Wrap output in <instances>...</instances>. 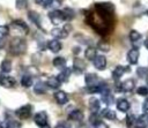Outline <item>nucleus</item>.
<instances>
[{
  "instance_id": "1",
  "label": "nucleus",
  "mask_w": 148,
  "mask_h": 128,
  "mask_svg": "<svg viewBox=\"0 0 148 128\" xmlns=\"http://www.w3.org/2000/svg\"><path fill=\"white\" fill-rule=\"evenodd\" d=\"M9 51L14 55H21L27 51V43L22 38H14L9 44Z\"/></svg>"
},
{
  "instance_id": "2",
  "label": "nucleus",
  "mask_w": 148,
  "mask_h": 128,
  "mask_svg": "<svg viewBox=\"0 0 148 128\" xmlns=\"http://www.w3.org/2000/svg\"><path fill=\"white\" fill-rule=\"evenodd\" d=\"M32 114V106L30 104H25L21 107H18L16 111H15V115L17 118H20L21 120H27L31 116Z\"/></svg>"
},
{
  "instance_id": "3",
  "label": "nucleus",
  "mask_w": 148,
  "mask_h": 128,
  "mask_svg": "<svg viewBox=\"0 0 148 128\" xmlns=\"http://www.w3.org/2000/svg\"><path fill=\"white\" fill-rule=\"evenodd\" d=\"M47 16H49V18L51 20V22H52L53 24H56V25H58V24H60L61 22L66 21L62 10L53 9V10H51V12L47 14Z\"/></svg>"
},
{
  "instance_id": "4",
  "label": "nucleus",
  "mask_w": 148,
  "mask_h": 128,
  "mask_svg": "<svg viewBox=\"0 0 148 128\" xmlns=\"http://www.w3.org/2000/svg\"><path fill=\"white\" fill-rule=\"evenodd\" d=\"M134 86H135V81L133 78H127L120 83V85L118 86V90L123 92H130L134 89Z\"/></svg>"
},
{
  "instance_id": "5",
  "label": "nucleus",
  "mask_w": 148,
  "mask_h": 128,
  "mask_svg": "<svg viewBox=\"0 0 148 128\" xmlns=\"http://www.w3.org/2000/svg\"><path fill=\"white\" fill-rule=\"evenodd\" d=\"M34 120H35V123L38 125L39 127H43L47 123V114L46 112L44 111H40V112H37L34 116Z\"/></svg>"
},
{
  "instance_id": "6",
  "label": "nucleus",
  "mask_w": 148,
  "mask_h": 128,
  "mask_svg": "<svg viewBox=\"0 0 148 128\" xmlns=\"http://www.w3.org/2000/svg\"><path fill=\"white\" fill-rule=\"evenodd\" d=\"M92 63L97 70H104L106 67V58L104 55H97L92 60Z\"/></svg>"
},
{
  "instance_id": "7",
  "label": "nucleus",
  "mask_w": 148,
  "mask_h": 128,
  "mask_svg": "<svg viewBox=\"0 0 148 128\" xmlns=\"http://www.w3.org/2000/svg\"><path fill=\"white\" fill-rule=\"evenodd\" d=\"M139 55H140L139 50L136 47H134V48H132V50H130L127 52V61L131 65H135L138 62V60H139Z\"/></svg>"
},
{
  "instance_id": "8",
  "label": "nucleus",
  "mask_w": 148,
  "mask_h": 128,
  "mask_svg": "<svg viewBox=\"0 0 148 128\" xmlns=\"http://www.w3.org/2000/svg\"><path fill=\"white\" fill-rule=\"evenodd\" d=\"M16 81L12 76H1L0 77V85L3 88H13L15 86Z\"/></svg>"
},
{
  "instance_id": "9",
  "label": "nucleus",
  "mask_w": 148,
  "mask_h": 128,
  "mask_svg": "<svg viewBox=\"0 0 148 128\" xmlns=\"http://www.w3.org/2000/svg\"><path fill=\"white\" fill-rule=\"evenodd\" d=\"M84 82H86V84H87L88 86H92V85L98 84L99 80H98V77H97L96 74H94V73H88V74L86 75V77H84Z\"/></svg>"
},
{
  "instance_id": "10",
  "label": "nucleus",
  "mask_w": 148,
  "mask_h": 128,
  "mask_svg": "<svg viewBox=\"0 0 148 128\" xmlns=\"http://www.w3.org/2000/svg\"><path fill=\"white\" fill-rule=\"evenodd\" d=\"M54 99L59 105H64V104H66L68 101V96H67V93L65 91L60 90V91H57L54 93Z\"/></svg>"
},
{
  "instance_id": "11",
  "label": "nucleus",
  "mask_w": 148,
  "mask_h": 128,
  "mask_svg": "<svg viewBox=\"0 0 148 128\" xmlns=\"http://www.w3.org/2000/svg\"><path fill=\"white\" fill-rule=\"evenodd\" d=\"M28 17H29V18H30V21H31L34 24H36L38 28H42L40 15H39L37 12H35V10H30V12L28 13Z\"/></svg>"
},
{
  "instance_id": "12",
  "label": "nucleus",
  "mask_w": 148,
  "mask_h": 128,
  "mask_svg": "<svg viewBox=\"0 0 148 128\" xmlns=\"http://www.w3.org/2000/svg\"><path fill=\"white\" fill-rule=\"evenodd\" d=\"M51 35L54 37V38H66L67 37V35H68V31L67 30H65L64 28H54V29H52L51 30Z\"/></svg>"
},
{
  "instance_id": "13",
  "label": "nucleus",
  "mask_w": 148,
  "mask_h": 128,
  "mask_svg": "<svg viewBox=\"0 0 148 128\" xmlns=\"http://www.w3.org/2000/svg\"><path fill=\"white\" fill-rule=\"evenodd\" d=\"M147 125H148V114L143 113L142 115L136 118V122H135V127L134 128H146Z\"/></svg>"
},
{
  "instance_id": "14",
  "label": "nucleus",
  "mask_w": 148,
  "mask_h": 128,
  "mask_svg": "<svg viewBox=\"0 0 148 128\" xmlns=\"http://www.w3.org/2000/svg\"><path fill=\"white\" fill-rule=\"evenodd\" d=\"M47 48H49L51 52L57 53V52H59V51L61 50V43H60L58 39H52V40H50V42L47 43Z\"/></svg>"
},
{
  "instance_id": "15",
  "label": "nucleus",
  "mask_w": 148,
  "mask_h": 128,
  "mask_svg": "<svg viewBox=\"0 0 148 128\" xmlns=\"http://www.w3.org/2000/svg\"><path fill=\"white\" fill-rule=\"evenodd\" d=\"M46 90H47V84L44 83V82H42V81H38V82L34 85V91H35V93H37V95H43V93L46 92Z\"/></svg>"
},
{
  "instance_id": "16",
  "label": "nucleus",
  "mask_w": 148,
  "mask_h": 128,
  "mask_svg": "<svg viewBox=\"0 0 148 128\" xmlns=\"http://www.w3.org/2000/svg\"><path fill=\"white\" fill-rule=\"evenodd\" d=\"M117 108L120 111V112H127L130 110V103L127 99L125 98H120L117 100Z\"/></svg>"
},
{
  "instance_id": "17",
  "label": "nucleus",
  "mask_w": 148,
  "mask_h": 128,
  "mask_svg": "<svg viewBox=\"0 0 148 128\" xmlns=\"http://www.w3.org/2000/svg\"><path fill=\"white\" fill-rule=\"evenodd\" d=\"M128 69L127 68H125L124 66H117L114 69H113V71H112V77H113V80H119L123 75H124V73L125 71H127Z\"/></svg>"
},
{
  "instance_id": "18",
  "label": "nucleus",
  "mask_w": 148,
  "mask_h": 128,
  "mask_svg": "<svg viewBox=\"0 0 148 128\" xmlns=\"http://www.w3.org/2000/svg\"><path fill=\"white\" fill-rule=\"evenodd\" d=\"M101 116L104 118V119H108V120H114L117 118L116 112L110 110V108H103L101 111Z\"/></svg>"
},
{
  "instance_id": "19",
  "label": "nucleus",
  "mask_w": 148,
  "mask_h": 128,
  "mask_svg": "<svg viewBox=\"0 0 148 128\" xmlns=\"http://www.w3.org/2000/svg\"><path fill=\"white\" fill-rule=\"evenodd\" d=\"M68 119L72 121H82L83 120V113L80 110H74L68 114Z\"/></svg>"
},
{
  "instance_id": "20",
  "label": "nucleus",
  "mask_w": 148,
  "mask_h": 128,
  "mask_svg": "<svg viewBox=\"0 0 148 128\" xmlns=\"http://www.w3.org/2000/svg\"><path fill=\"white\" fill-rule=\"evenodd\" d=\"M84 57H86L87 60L92 61V60L97 57V50H96L95 47H92V46L87 47V50H86V52H84Z\"/></svg>"
},
{
  "instance_id": "21",
  "label": "nucleus",
  "mask_w": 148,
  "mask_h": 128,
  "mask_svg": "<svg viewBox=\"0 0 148 128\" xmlns=\"http://www.w3.org/2000/svg\"><path fill=\"white\" fill-rule=\"evenodd\" d=\"M73 67H74V69H75L76 73H82L84 70V68H86V63H84V61L82 59L75 58L74 59V66Z\"/></svg>"
},
{
  "instance_id": "22",
  "label": "nucleus",
  "mask_w": 148,
  "mask_h": 128,
  "mask_svg": "<svg viewBox=\"0 0 148 128\" xmlns=\"http://www.w3.org/2000/svg\"><path fill=\"white\" fill-rule=\"evenodd\" d=\"M46 84H47V86L51 88V89H58V88L60 86L61 82H60V80H59L58 77L52 76V77H49V78H47Z\"/></svg>"
},
{
  "instance_id": "23",
  "label": "nucleus",
  "mask_w": 148,
  "mask_h": 128,
  "mask_svg": "<svg viewBox=\"0 0 148 128\" xmlns=\"http://www.w3.org/2000/svg\"><path fill=\"white\" fill-rule=\"evenodd\" d=\"M99 106H101V104H99V100L97 98L92 97L89 99V110L92 113H97V111L99 110Z\"/></svg>"
},
{
  "instance_id": "24",
  "label": "nucleus",
  "mask_w": 148,
  "mask_h": 128,
  "mask_svg": "<svg viewBox=\"0 0 148 128\" xmlns=\"http://www.w3.org/2000/svg\"><path fill=\"white\" fill-rule=\"evenodd\" d=\"M13 25L16 27V28H18V29H21V31H22L24 35L29 32V28H28V25H27L23 21H21V20H14V21H13Z\"/></svg>"
},
{
  "instance_id": "25",
  "label": "nucleus",
  "mask_w": 148,
  "mask_h": 128,
  "mask_svg": "<svg viewBox=\"0 0 148 128\" xmlns=\"http://www.w3.org/2000/svg\"><path fill=\"white\" fill-rule=\"evenodd\" d=\"M71 74H72V70H71L69 68H64L62 71H61L57 77L60 80V82H67V81L69 80Z\"/></svg>"
},
{
  "instance_id": "26",
  "label": "nucleus",
  "mask_w": 148,
  "mask_h": 128,
  "mask_svg": "<svg viewBox=\"0 0 148 128\" xmlns=\"http://www.w3.org/2000/svg\"><path fill=\"white\" fill-rule=\"evenodd\" d=\"M34 83V80L30 75H23L21 77V85L24 86V88H30Z\"/></svg>"
},
{
  "instance_id": "27",
  "label": "nucleus",
  "mask_w": 148,
  "mask_h": 128,
  "mask_svg": "<svg viewBox=\"0 0 148 128\" xmlns=\"http://www.w3.org/2000/svg\"><path fill=\"white\" fill-rule=\"evenodd\" d=\"M60 0H46L44 3H43V6L45 7V8H49V9H56L57 7H59L60 6Z\"/></svg>"
},
{
  "instance_id": "28",
  "label": "nucleus",
  "mask_w": 148,
  "mask_h": 128,
  "mask_svg": "<svg viewBox=\"0 0 148 128\" xmlns=\"http://www.w3.org/2000/svg\"><path fill=\"white\" fill-rule=\"evenodd\" d=\"M53 66L57 67V68H64L66 66V59L62 58V57H56L52 61Z\"/></svg>"
},
{
  "instance_id": "29",
  "label": "nucleus",
  "mask_w": 148,
  "mask_h": 128,
  "mask_svg": "<svg viewBox=\"0 0 148 128\" xmlns=\"http://www.w3.org/2000/svg\"><path fill=\"white\" fill-rule=\"evenodd\" d=\"M62 13H64V16H65V20H66V21H71V20H73L74 16H75L74 10H73L72 8H69V7L64 8V9H62Z\"/></svg>"
},
{
  "instance_id": "30",
  "label": "nucleus",
  "mask_w": 148,
  "mask_h": 128,
  "mask_svg": "<svg viewBox=\"0 0 148 128\" xmlns=\"http://www.w3.org/2000/svg\"><path fill=\"white\" fill-rule=\"evenodd\" d=\"M0 69L3 73H9L12 70V62L9 60H3L0 65Z\"/></svg>"
},
{
  "instance_id": "31",
  "label": "nucleus",
  "mask_w": 148,
  "mask_h": 128,
  "mask_svg": "<svg viewBox=\"0 0 148 128\" xmlns=\"http://www.w3.org/2000/svg\"><path fill=\"white\" fill-rule=\"evenodd\" d=\"M135 122H136V118H135L134 114H128L126 116V125H127L128 128H134Z\"/></svg>"
},
{
  "instance_id": "32",
  "label": "nucleus",
  "mask_w": 148,
  "mask_h": 128,
  "mask_svg": "<svg viewBox=\"0 0 148 128\" xmlns=\"http://www.w3.org/2000/svg\"><path fill=\"white\" fill-rule=\"evenodd\" d=\"M130 39H131V42H139L141 39V33L138 32L136 30H132L130 32Z\"/></svg>"
},
{
  "instance_id": "33",
  "label": "nucleus",
  "mask_w": 148,
  "mask_h": 128,
  "mask_svg": "<svg viewBox=\"0 0 148 128\" xmlns=\"http://www.w3.org/2000/svg\"><path fill=\"white\" fill-rule=\"evenodd\" d=\"M102 100L105 103V104H112V101H113V97H112V95L110 93V91L109 92H105V93H103L102 95Z\"/></svg>"
},
{
  "instance_id": "34",
  "label": "nucleus",
  "mask_w": 148,
  "mask_h": 128,
  "mask_svg": "<svg viewBox=\"0 0 148 128\" xmlns=\"http://www.w3.org/2000/svg\"><path fill=\"white\" fill-rule=\"evenodd\" d=\"M136 74H138L139 77H141V78L145 77L146 78L147 75H148V68H146V67H139L136 69Z\"/></svg>"
},
{
  "instance_id": "35",
  "label": "nucleus",
  "mask_w": 148,
  "mask_h": 128,
  "mask_svg": "<svg viewBox=\"0 0 148 128\" xmlns=\"http://www.w3.org/2000/svg\"><path fill=\"white\" fill-rule=\"evenodd\" d=\"M9 32V28L7 25H0V40H2Z\"/></svg>"
},
{
  "instance_id": "36",
  "label": "nucleus",
  "mask_w": 148,
  "mask_h": 128,
  "mask_svg": "<svg viewBox=\"0 0 148 128\" xmlns=\"http://www.w3.org/2000/svg\"><path fill=\"white\" fill-rule=\"evenodd\" d=\"M97 47H98V50H101L103 52H108L110 50V45L106 44V42H99L98 45H97Z\"/></svg>"
},
{
  "instance_id": "37",
  "label": "nucleus",
  "mask_w": 148,
  "mask_h": 128,
  "mask_svg": "<svg viewBox=\"0 0 148 128\" xmlns=\"http://www.w3.org/2000/svg\"><path fill=\"white\" fill-rule=\"evenodd\" d=\"M28 5V0H16L15 6L17 9H24Z\"/></svg>"
},
{
  "instance_id": "38",
  "label": "nucleus",
  "mask_w": 148,
  "mask_h": 128,
  "mask_svg": "<svg viewBox=\"0 0 148 128\" xmlns=\"http://www.w3.org/2000/svg\"><path fill=\"white\" fill-rule=\"evenodd\" d=\"M6 122H7V128H21V125L16 121L9 120V121H6Z\"/></svg>"
},
{
  "instance_id": "39",
  "label": "nucleus",
  "mask_w": 148,
  "mask_h": 128,
  "mask_svg": "<svg viewBox=\"0 0 148 128\" xmlns=\"http://www.w3.org/2000/svg\"><path fill=\"white\" fill-rule=\"evenodd\" d=\"M136 92L140 96H147L148 95V88L147 86H140V88H138Z\"/></svg>"
},
{
  "instance_id": "40",
  "label": "nucleus",
  "mask_w": 148,
  "mask_h": 128,
  "mask_svg": "<svg viewBox=\"0 0 148 128\" xmlns=\"http://www.w3.org/2000/svg\"><path fill=\"white\" fill-rule=\"evenodd\" d=\"M101 120H99V118H98V115H97V113H92V115L90 116V122L95 126L97 122H99Z\"/></svg>"
},
{
  "instance_id": "41",
  "label": "nucleus",
  "mask_w": 148,
  "mask_h": 128,
  "mask_svg": "<svg viewBox=\"0 0 148 128\" xmlns=\"http://www.w3.org/2000/svg\"><path fill=\"white\" fill-rule=\"evenodd\" d=\"M95 128H109V126L106 125V123H104L103 121H99V122H97L95 126H94Z\"/></svg>"
},
{
  "instance_id": "42",
  "label": "nucleus",
  "mask_w": 148,
  "mask_h": 128,
  "mask_svg": "<svg viewBox=\"0 0 148 128\" xmlns=\"http://www.w3.org/2000/svg\"><path fill=\"white\" fill-rule=\"evenodd\" d=\"M142 110L143 111H148V99H146L142 104Z\"/></svg>"
},
{
  "instance_id": "43",
  "label": "nucleus",
  "mask_w": 148,
  "mask_h": 128,
  "mask_svg": "<svg viewBox=\"0 0 148 128\" xmlns=\"http://www.w3.org/2000/svg\"><path fill=\"white\" fill-rule=\"evenodd\" d=\"M0 128H7V122L6 121H3V122L0 121Z\"/></svg>"
},
{
  "instance_id": "44",
  "label": "nucleus",
  "mask_w": 148,
  "mask_h": 128,
  "mask_svg": "<svg viewBox=\"0 0 148 128\" xmlns=\"http://www.w3.org/2000/svg\"><path fill=\"white\" fill-rule=\"evenodd\" d=\"M46 0H36V3H38V5H42V3H44Z\"/></svg>"
},
{
  "instance_id": "45",
  "label": "nucleus",
  "mask_w": 148,
  "mask_h": 128,
  "mask_svg": "<svg viewBox=\"0 0 148 128\" xmlns=\"http://www.w3.org/2000/svg\"><path fill=\"white\" fill-rule=\"evenodd\" d=\"M145 47H146V48L148 50V38H147V39L145 40Z\"/></svg>"
},
{
  "instance_id": "46",
  "label": "nucleus",
  "mask_w": 148,
  "mask_h": 128,
  "mask_svg": "<svg viewBox=\"0 0 148 128\" xmlns=\"http://www.w3.org/2000/svg\"><path fill=\"white\" fill-rule=\"evenodd\" d=\"M40 128H51V127H50V126H49V125H47V123H46V125H45V126H43V127H40Z\"/></svg>"
},
{
  "instance_id": "47",
  "label": "nucleus",
  "mask_w": 148,
  "mask_h": 128,
  "mask_svg": "<svg viewBox=\"0 0 148 128\" xmlns=\"http://www.w3.org/2000/svg\"><path fill=\"white\" fill-rule=\"evenodd\" d=\"M2 46H3V44H2V42H1V40H0V48H1V47H2Z\"/></svg>"
},
{
  "instance_id": "48",
  "label": "nucleus",
  "mask_w": 148,
  "mask_h": 128,
  "mask_svg": "<svg viewBox=\"0 0 148 128\" xmlns=\"http://www.w3.org/2000/svg\"><path fill=\"white\" fill-rule=\"evenodd\" d=\"M147 15H148V12H147Z\"/></svg>"
},
{
  "instance_id": "49",
  "label": "nucleus",
  "mask_w": 148,
  "mask_h": 128,
  "mask_svg": "<svg viewBox=\"0 0 148 128\" xmlns=\"http://www.w3.org/2000/svg\"><path fill=\"white\" fill-rule=\"evenodd\" d=\"M69 128H71V127H69Z\"/></svg>"
}]
</instances>
